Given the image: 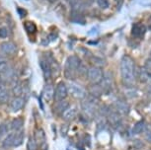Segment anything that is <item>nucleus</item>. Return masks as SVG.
Returning <instances> with one entry per match:
<instances>
[{"instance_id":"18","label":"nucleus","mask_w":151,"mask_h":150,"mask_svg":"<svg viewBox=\"0 0 151 150\" xmlns=\"http://www.w3.org/2000/svg\"><path fill=\"white\" fill-rule=\"evenodd\" d=\"M144 129H145L144 121H139L134 124V126H133V128H132V132L134 134H140L144 131Z\"/></svg>"},{"instance_id":"11","label":"nucleus","mask_w":151,"mask_h":150,"mask_svg":"<svg viewBox=\"0 0 151 150\" xmlns=\"http://www.w3.org/2000/svg\"><path fill=\"white\" fill-rule=\"evenodd\" d=\"M146 32V26L142 23H135L133 24L132 29V35L134 38H142Z\"/></svg>"},{"instance_id":"7","label":"nucleus","mask_w":151,"mask_h":150,"mask_svg":"<svg viewBox=\"0 0 151 150\" xmlns=\"http://www.w3.org/2000/svg\"><path fill=\"white\" fill-rule=\"evenodd\" d=\"M0 52L5 55H14L17 52V46L14 42H4L0 44Z\"/></svg>"},{"instance_id":"32","label":"nucleus","mask_w":151,"mask_h":150,"mask_svg":"<svg viewBox=\"0 0 151 150\" xmlns=\"http://www.w3.org/2000/svg\"><path fill=\"white\" fill-rule=\"evenodd\" d=\"M50 2H55V1H56V0H50Z\"/></svg>"},{"instance_id":"19","label":"nucleus","mask_w":151,"mask_h":150,"mask_svg":"<svg viewBox=\"0 0 151 150\" xmlns=\"http://www.w3.org/2000/svg\"><path fill=\"white\" fill-rule=\"evenodd\" d=\"M67 108H68V102L64 100L58 101V103L55 105V111L58 114H62Z\"/></svg>"},{"instance_id":"10","label":"nucleus","mask_w":151,"mask_h":150,"mask_svg":"<svg viewBox=\"0 0 151 150\" xmlns=\"http://www.w3.org/2000/svg\"><path fill=\"white\" fill-rule=\"evenodd\" d=\"M115 108L116 112L121 115H127L129 113V105L127 101L119 99L115 103Z\"/></svg>"},{"instance_id":"2","label":"nucleus","mask_w":151,"mask_h":150,"mask_svg":"<svg viewBox=\"0 0 151 150\" xmlns=\"http://www.w3.org/2000/svg\"><path fill=\"white\" fill-rule=\"evenodd\" d=\"M81 65V60L77 55H70L67 58L65 63V76L69 77V75H72L75 71H78L79 67Z\"/></svg>"},{"instance_id":"25","label":"nucleus","mask_w":151,"mask_h":150,"mask_svg":"<svg viewBox=\"0 0 151 150\" xmlns=\"http://www.w3.org/2000/svg\"><path fill=\"white\" fill-rule=\"evenodd\" d=\"M25 27H26V31L30 34H34L37 31L36 25L32 23V22H26L25 23Z\"/></svg>"},{"instance_id":"27","label":"nucleus","mask_w":151,"mask_h":150,"mask_svg":"<svg viewBox=\"0 0 151 150\" xmlns=\"http://www.w3.org/2000/svg\"><path fill=\"white\" fill-rule=\"evenodd\" d=\"M68 129H69V124L68 123H64L62 124L60 127V133L62 136H66L68 133Z\"/></svg>"},{"instance_id":"17","label":"nucleus","mask_w":151,"mask_h":150,"mask_svg":"<svg viewBox=\"0 0 151 150\" xmlns=\"http://www.w3.org/2000/svg\"><path fill=\"white\" fill-rule=\"evenodd\" d=\"M24 138H25V135L23 131H19L17 133H15V135H14L13 147H18L20 145H22L23 141H24Z\"/></svg>"},{"instance_id":"13","label":"nucleus","mask_w":151,"mask_h":150,"mask_svg":"<svg viewBox=\"0 0 151 150\" xmlns=\"http://www.w3.org/2000/svg\"><path fill=\"white\" fill-rule=\"evenodd\" d=\"M76 113H77V109H76L75 106L68 107V108L62 113V118H63L65 121H70L75 118Z\"/></svg>"},{"instance_id":"22","label":"nucleus","mask_w":151,"mask_h":150,"mask_svg":"<svg viewBox=\"0 0 151 150\" xmlns=\"http://www.w3.org/2000/svg\"><path fill=\"white\" fill-rule=\"evenodd\" d=\"M12 92L15 97H21V95L23 94V86L20 83H16L13 86Z\"/></svg>"},{"instance_id":"24","label":"nucleus","mask_w":151,"mask_h":150,"mask_svg":"<svg viewBox=\"0 0 151 150\" xmlns=\"http://www.w3.org/2000/svg\"><path fill=\"white\" fill-rule=\"evenodd\" d=\"M27 150H37V141L32 136L29 137V139H28Z\"/></svg>"},{"instance_id":"28","label":"nucleus","mask_w":151,"mask_h":150,"mask_svg":"<svg viewBox=\"0 0 151 150\" xmlns=\"http://www.w3.org/2000/svg\"><path fill=\"white\" fill-rule=\"evenodd\" d=\"M7 126L6 124H1L0 126V138H1L2 136H3L4 134L7 133Z\"/></svg>"},{"instance_id":"4","label":"nucleus","mask_w":151,"mask_h":150,"mask_svg":"<svg viewBox=\"0 0 151 150\" xmlns=\"http://www.w3.org/2000/svg\"><path fill=\"white\" fill-rule=\"evenodd\" d=\"M68 92L72 95L73 98L75 99H79V100H83L86 97V92H85V89L82 86H80L77 83H74V82H71V83L68 84L67 86Z\"/></svg>"},{"instance_id":"31","label":"nucleus","mask_w":151,"mask_h":150,"mask_svg":"<svg viewBox=\"0 0 151 150\" xmlns=\"http://www.w3.org/2000/svg\"><path fill=\"white\" fill-rule=\"evenodd\" d=\"M149 59L151 60V50H150V53H149Z\"/></svg>"},{"instance_id":"15","label":"nucleus","mask_w":151,"mask_h":150,"mask_svg":"<svg viewBox=\"0 0 151 150\" xmlns=\"http://www.w3.org/2000/svg\"><path fill=\"white\" fill-rule=\"evenodd\" d=\"M9 91L4 84H0V103L5 104L9 101Z\"/></svg>"},{"instance_id":"8","label":"nucleus","mask_w":151,"mask_h":150,"mask_svg":"<svg viewBox=\"0 0 151 150\" xmlns=\"http://www.w3.org/2000/svg\"><path fill=\"white\" fill-rule=\"evenodd\" d=\"M113 83H114V78L112 73L110 71L107 72L106 74L103 75V78H102L101 82H100V85H101L102 89L104 91H110L113 87Z\"/></svg>"},{"instance_id":"12","label":"nucleus","mask_w":151,"mask_h":150,"mask_svg":"<svg viewBox=\"0 0 151 150\" xmlns=\"http://www.w3.org/2000/svg\"><path fill=\"white\" fill-rule=\"evenodd\" d=\"M42 98L47 103L55 98V88H53L52 85L48 84L45 87L44 90H42Z\"/></svg>"},{"instance_id":"20","label":"nucleus","mask_w":151,"mask_h":150,"mask_svg":"<svg viewBox=\"0 0 151 150\" xmlns=\"http://www.w3.org/2000/svg\"><path fill=\"white\" fill-rule=\"evenodd\" d=\"M14 135H15V133H9L4 138L3 142H2V147H3V148H9V147L13 146Z\"/></svg>"},{"instance_id":"26","label":"nucleus","mask_w":151,"mask_h":150,"mask_svg":"<svg viewBox=\"0 0 151 150\" xmlns=\"http://www.w3.org/2000/svg\"><path fill=\"white\" fill-rule=\"evenodd\" d=\"M8 35H9V32H8L7 28L0 27V39H6Z\"/></svg>"},{"instance_id":"1","label":"nucleus","mask_w":151,"mask_h":150,"mask_svg":"<svg viewBox=\"0 0 151 150\" xmlns=\"http://www.w3.org/2000/svg\"><path fill=\"white\" fill-rule=\"evenodd\" d=\"M121 77L125 85H132L134 83L136 78L135 63L133 59L129 55H124L121 60Z\"/></svg>"},{"instance_id":"30","label":"nucleus","mask_w":151,"mask_h":150,"mask_svg":"<svg viewBox=\"0 0 151 150\" xmlns=\"http://www.w3.org/2000/svg\"><path fill=\"white\" fill-rule=\"evenodd\" d=\"M148 28H149V30H151V17L149 18V22H148Z\"/></svg>"},{"instance_id":"21","label":"nucleus","mask_w":151,"mask_h":150,"mask_svg":"<svg viewBox=\"0 0 151 150\" xmlns=\"http://www.w3.org/2000/svg\"><path fill=\"white\" fill-rule=\"evenodd\" d=\"M23 124H24V120L22 118H14L11 123V127L12 129H15V131H18V129L22 128Z\"/></svg>"},{"instance_id":"29","label":"nucleus","mask_w":151,"mask_h":150,"mask_svg":"<svg viewBox=\"0 0 151 150\" xmlns=\"http://www.w3.org/2000/svg\"><path fill=\"white\" fill-rule=\"evenodd\" d=\"M144 135H145V139H146L148 142L151 143V129H144Z\"/></svg>"},{"instance_id":"3","label":"nucleus","mask_w":151,"mask_h":150,"mask_svg":"<svg viewBox=\"0 0 151 150\" xmlns=\"http://www.w3.org/2000/svg\"><path fill=\"white\" fill-rule=\"evenodd\" d=\"M104 72L101 67L93 66L87 69V79L91 84H99L101 82L102 78H103Z\"/></svg>"},{"instance_id":"6","label":"nucleus","mask_w":151,"mask_h":150,"mask_svg":"<svg viewBox=\"0 0 151 150\" xmlns=\"http://www.w3.org/2000/svg\"><path fill=\"white\" fill-rule=\"evenodd\" d=\"M68 94V89L67 86L65 85V83L63 82H60V83L58 84L56 88L55 89V99L56 101H61L64 100L65 98L67 97Z\"/></svg>"},{"instance_id":"16","label":"nucleus","mask_w":151,"mask_h":150,"mask_svg":"<svg viewBox=\"0 0 151 150\" xmlns=\"http://www.w3.org/2000/svg\"><path fill=\"white\" fill-rule=\"evenodd\" d=\"M104 93V90L102 89L101 85L99 84H92L90 87V94L95 98L101 97L102 94Z\"/></svg>"},{"instance_id":"5","label":"nucleus","mask_w":151,"mask_h":150,"mask_svg":"<svg viewBox=\"0 0 151 150\" xmlns=\"http://www.w3.org/2000/svg\"><path fill=\"white\" fill-rule=\"evenodd\" d=\"M82 110L87 117H94L96 114V103L93 100H84L82 102Z\"/></svg>"},{"instance_id":"23","label":"nucleus","mask_w":151,"mask_h":150,"mask_svg":"<svg viewBox=\"0 0 151 150\" xmlns=\"http://www.w3.org/2000/svg\"><path fill=\"white\" fill-rule=\"evenodd\" d=\"M97 5L102 10H106L110 7V0H97Z\"/></svg>"},{"instance_id":"14","label":"nucleus","mask_w":151,"mask_h":150,"mask_svg":"<svg viewBox=\"0 0 151 150\" xmlns=\"http://www.w3.org/2000/svg\"><path fill=\"white\" fill-rule=\"evenodd\" d=\"M25 105V101L22 97H16L11 103V109L13 112H18L20 111Z\"/></svg>"},{"instance_id":"33","label":"nucleus","mask_w":151,"mask_h":150,"mask_svg":"<svg viewBox=\"0 0 151 150\" xmlns=\"http://www.w3.org/2000/svg\"><path fill=\"white\" fill-rule=\"evenodd\" d=\"M65 1H68V2H69V1H70V0H65Z\"/></svg>"},{"instance_id":"9","label":"nucleus","mask_w":151,"mask_h":150,"mask_svg":"<svg viewBox=\"0 0 151 150\" xmlns=\"http://www.w3.org/2000/svg\"><path fill=\"white\" fill-rule=\"evenodd\" d=\"M40 65H41L42 71L44 73V77L45 80H48L52 77V67L50 65V63L48 62L47 59H41L40 60Z\"/></svg>"}]
</instances>
